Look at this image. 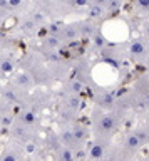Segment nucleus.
I'll return each instance as SVG.
<instances>
[{"label":"nucleus","mask_w":149,"mask_h":161,"mask_svg":"<svg viewBox=\"0 0 149 161\" xmlns=\"http://www.w3.org/2000/svg\"><path fill=\"white\" fill-rule=\"evenodd\" d=\"M147 143H149V123L141 124L139 128L132 129L131 133L126 136V139H124V143L121 146V151L126 156H132L141 148H144Z\"/></svg>","instance_id":"f257e3e1"},{"label":"nucleus","mask_w":149,"mask_h":161,"mask_svg":"<svg viewBox=\"0 0 149 161\" xmlns=\"http://www.w3.org/2000/svg\"><path fill=\"white\" fill-rule=\"evenodd\" d=\"M119 126V116L116 113H104L97 118V131L102 138L112 136Z\"/></svg>","instance_id":"f03ea898"},{"label":"nucleus","mask_w":149,"mask_h":161,"mask_svg":"<svg viewBox=\"0 0 149 161\" xmlns=\"http://www.w3.org/2000/svg\"><path fill=\"white\" fill-rule=\"evenodd\" d=\"M106 153H107V139L101 136V139H97L91 148V154L89 156H91L92 161H101L106 156Z\"/></svg>","instance_id":"7ed1b4c3"},{"label":"nucleus","mask_w":149,"mask_h":161,"mask_svg":"<svg viewBox=\"0 0 149 161\" xmlns=\"http://www.w3.org/2000/svg\"><path fill=\"white\" fill-rule=\"evenodd\" d=\"M129 54H131L134 59L142 60V59L147 57L149 49H147V45L144 44L142 40H134V42H131V45H129Z\"/></svg>","instance_id":"20e7f679"},{"label":"nucleus","mask_w":149,"mask_h":161,"mask_svg":"<svg viewBox=\"0 0 149 161\" xmlns=\"http://www.w3.org/2000/svg\"><path fill=\"white\" fill-rule=\"evenodd\" d=\"M22 123L24 124H29V126H32L34 123H35V114L34 113H24V116H22Z\"/></svg>","instance_id":"39448f33"},{"label":"nucleus","mask_w":149,"mask_h":161,"mask_svg":"<svg viewBox=\"0 0 149 161\" xmlns=\"http://www.w3.org/2000/svg\"><path fill=\"white\" fill-rule=\"evenodd\" d=\"M62 161H74V156H72V153H71L69 148H66L62 151Z\"/></svg>","instance_id":"423d86ee"},{"label":"nucleus","mask_w":149,"mask_h":161,"mask_svg":"<svg viewBox=\"0 0 149 161\" xmlns=\"http://www.w3.org/2000/svg\"><path fill=\"white\" fill-rule=\"evenodd\" d=\"M136 5L141 10H149V0H136Z\"/></svg>","instance_id":"0eeeda50"},{"label":"nucleus","mask_w":149,"mask_h":161,"mask_svg":"<svg viewBox=\"0 0 149 161\" xmlns=\"http://www.w3.org/2000/svg\"><path fill=\"white\" fill-rule=\"evenodd\" d=\"M3 161H15V156H12V154H7L5 158H3Z\"/></svg>","instance_id":"6e6552de"},{"label":"nucleus","mask_w":149,"mask_h":161,"mask_svg":"<svg viewBox=\"0 0 149 161\" xmlns=\"http://www.w3.org/2000/svg\"><path fill=\"white\" fill-rule=\"evenodd\" d=\"M144 29H146V32L149 34V20H147V22H146V24H144Z\"/></svg>","instance_id":"1a4fd4ad"},{"label":"nucleus","mask_w":149,"mask_h":161,"mask_svg":"<svg viewBox=\"0 0 149 161\" xmlns=\"http://www.w3.org/2000/svg\"><path fill=\"white\" fill-rule=\"evenodd\" d=\"M141 161H149V156H147V158H144V159H141Z\"/></svg>","instance_id":"9d476101"}]
</instances>
